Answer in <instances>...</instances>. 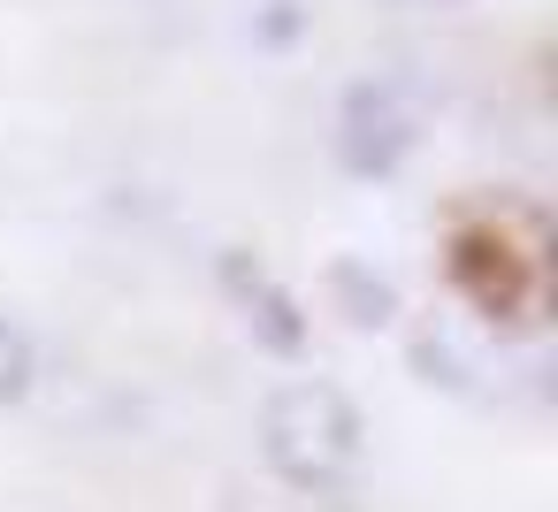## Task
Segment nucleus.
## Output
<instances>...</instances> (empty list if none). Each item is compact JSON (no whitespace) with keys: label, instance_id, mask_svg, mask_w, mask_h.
<instances>
[{"label":"nucleus","instance_id":"20e7f679","mask_svg":"<svg viewBox=\"0 0 558 512\" xmlns=\"http://www.w3.org/2000/svg\"><path fill=\"white\" fill-rule=\"evenodd\" d=\"M215 276H222V291H230V306L245 314V329H253V344H268L276 359H299L306 352V306L253 260V253H222L215 260Z\"/></svg>","mask_w":558,"mask_h":512},{"label":"nucleus","instance_id":"7ed1b4c3","mask_svg":"<svg viewBox=\"0 0 558 512\" xmlns=\"http://www.w3.org/2000/svg\"><path fill=\"white\" fill-rule=\"evenodd\" d=\"M451 283L466 291V306H474L482 321H497V329H527V314H535V283H543V260L512 253L505 230L474 222V230L451 237Z\"/></svg>","mask_w":558,"mask_h":512},{"label":"nucleus","instance_id":"f257e3e1","mask_svg":"<svg viewBox=\"0 0 558 512\" xmlns=\"http://www.w3.org/2000/svg\"><path fill=\"white\" fill-rule=\"evenodd\" d=\"M360 443H367V428H360V405L337 390V382H283V390H268V405H260V459L291 481V489H306V497H329V489H344L352 481V466H360Z\"/></svg>","mask_w":558,"mask_h":512},{"label":"nucleus","instance_id":"39448f33","mask_svg":"<svg viewBox=\"0 0 558 512\" xmlns=\"http://www.w3.org/2000/svg\"><path fill=\"white\" fill-rule=\"evenodd\" d=\"M329 298H337V314L352 321V329H383V321H398V291L367 268V260H329Z\"/></svg>","mask_w":558,"mask_h":512},{"label":"nucleus","instance_id":"f03ea898","mask_svg":"<svg viewBox=\"0 0 558 512\" xmlns=\"http://www.w3.org/2000/svg\"><path fill=\"white\" fill-rule=\"evenodd\" d=\"M421 138V93L405 77H360L337 108V161L344 176H390Z\"/></svg>","mask_w":558,"mask_h":512},{"label":"nucleus","instance_id":"0eeeda50","mask_svg":"<svg viewBox=\"0 0 558 512\" xmlns=\"http://www.w3.org/2000/svg\"><path fill=\"white\" fill-rule=\"evenodd\" d=\"M291 16H299V9H291V0H276V9H268V24H260V32H268V39H291Z\"/></svg>","mask_w":558,"mask_h":512},{"label":"nucleus","instance_id":"423d86ee","mask_svg":"<svg viewBox=\"0 0 558 512\" xmlns=\"http://www.w3.org/2000/svg\"><path fill=\"white\" fill-rule=\"evenodd\" d=\"M32 375H39V344H32V329L0 314V405H16V398L32 390Z\"/></svg>","mask_w":558,"mask_h":512}]
</instances>
